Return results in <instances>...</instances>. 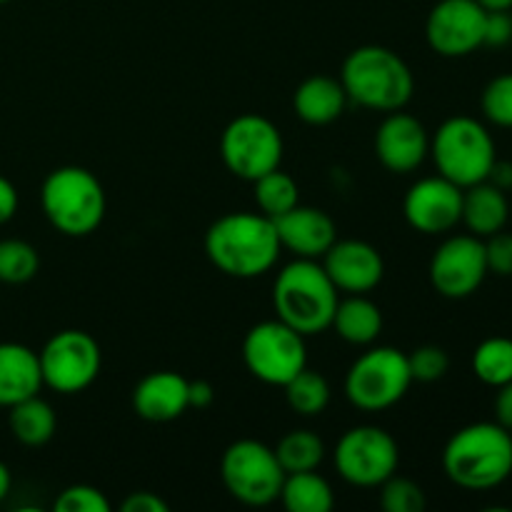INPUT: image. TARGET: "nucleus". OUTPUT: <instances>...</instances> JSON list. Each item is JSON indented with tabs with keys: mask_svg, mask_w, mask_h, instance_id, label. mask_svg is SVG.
Returning <instances> with one entry per match:
<instances>
[{
	"mask_svg": "<svg viewBox=\"0 0 512 512\" xmlns=\"http://www.w3.org/2000/svg\"><path fill=\"white\" fill-rule=\"evenodd\" d=\"M280 250L275 223L263 213H228L205 233V255L230 278L265 275L278 263Z\"/></svg>",
	"mask_w": 512,
	"mask_h": 512,
	"instance_id": "1",
	"label": "nucleus"
},
{
	"mask_svg": "<svg viewBox=\"0 0 512 512\" xmlns=\"http://www.w3.org/2000/svg\"><path fill=\"white\" fill-rule=\"evenodd\" d=\"M443 470L463 490H493L512 475V433L500 423L460 428L443 450Z\"/></svg>",
	"mask_w": 512,
	"mask_h": 512,
	"instance_id": "2",
	"label": "nucleus"
},
{
	"mask_svg": "<svg viewBox=\"0 0 512 512\" xmlns=\"http://www.w3.org/2000/svg\"><path fill=\"white\" fill-rule=\"evenodd\" d=\"M338 300V288L318 260L295 258L280 270L273 283V305L278 320L305 338L325 333L333 325Z\"/></svg>",
	"mask_w": 512,
	"mask_h": 512,
	"instance_id": "3",
	"label": "nucleus"
},
{
	"mask_svg": "<svg viewBox=\"0 0 512 512\" xmlns=\"http://www.w3.org/2000/svg\"><path fill=\"white\" fill-rule=\"evenodd\" d=\"M340 83L350 103L378 113L403 110L415 93L413 70L395 50L383 45L355 48L345 58Z\"/></svg>",
	"mask_w": 512,
	"mask_h": 512,
	"instance_id": "4",
	"label": "nucleus"
},
{
	"mask_svg": "<svg viewBox=\"0 0 512 512\" xmlns=\"http://www.w3.org/2000/svg\"><path fill=\"white\" fill-rule=\"evenodd\" d=\"M40 205L58 233L68 238H85L95 233L105 218V190L90 170L80 165H63L45 178L40 188Z\"/></svg>",
	"mask_w": 512,
	"mask_h": 512,
	"instance_id": "5",
	"label": "nucleus"
},
{
	"mask_svg": "<svg viewBox=\"0 0 512 512\" xmlns=\"http://www.w3.org/2000/svg\"><path fill=\"white\" fill-rule=\"evenodd\" d=\"M430 155H433L438 175L460 188L488 180L490 168L498 160L490 130L468 115L448 118L435 130L430 140Z\"/></svg>",
	"mask_w": 512,
	"mask_h": 512,
	"instance_id": "6",
	"label": "nucleus"
},
{
	"mask_svg": "<svg viewBox=\"0 0 512 512\" xmlns=\"http://www.w3.org/2000/svg\"><path fill=\"white\" fill-rule=\"evenodd\" d=\"M413 385L408 355L398 348H373L360 355L345 375V398L365 413H380L405 398Z\"/></svg>",
	"mask_w": 512,
	"mask_h": 512,
	"instance_id": "7",
	"label": "nucleus"
},
{
	"mask_svg": "<svg viewBox=\"0 0 512 512\" xmlns=\"http://www.w3.org/2000/svg\"><path fill=\"white\" fill-rule=\"evenodd\" d=\"M223 485L238 503L248 508H265L280 498L285 470L280 468L275 450L260 440H235L220 460Z\"/></svg>",
	"mask_w": 512,
	"mask_h": 512,
	"instance_id": "8",
	"label": "nucleus"
},
{
	"mask_svg": "<svg viewBox=\"0 0 512 512\" xmlns=\"http://www.w3.org/2000/svg\"><path fill=\"white\" fill-rule=\"evenodd\" d=\"M223 163L235 178L258 180L283 163V135L265 115L245 113L230 120L220 138Z\"/></svg>",
	"mask_w": 512,
	"mask_h": 512,
	"instance_id": "9",
	"label": "nucleus"
},
{
	"mask_svg": "<svg viewBox=\"0 0 512 512\" xmlns=\"http://www.w3.org/2000/svg\"><path fill=\"white\" fill-rule=\"evenodd\" d=\"M243 360L255 380L283 388L308 365L305 335L295 333L283 320H265L245 335Z\"/></svg>",
	"mask_w": 512,
	"mask_h": 512,
	"instance_id": "10",
	"label": "nucleus"
},
{
	"mask_svg": "<svg viewBox=\"0 0 512 512\" xmlns=\"http://www.w3.org/2000/svg\"><path fill=\"white\" fill-rule=\"evenodd\" d=\"M43 385L55 393L75 395L95 383L103 365L98 340L85 330H60L38 353Z\"/></svg>",
	"mask_w": 512,
	"mask_h": 512,
	"instance_id": "11",
	"label": "nucleus"
},
{
	"mask_svg": "<svg viewBox=\"0 0 512 512\" xmlns=\"http://www.w3.org/2000/svg\"><path fill=\"white\" fill-rule=\"evenodd\" d=\"M400 450L393 435L378 425H358L343 433L335 445L340 478L358 488H378L398 473Z\"/></svg>",
	"mask_w": 512,
	"mask_h": 512,
	"instance_id": "12",
	"label": "nucleus"
},
{
	"mask_svg": "<svg viewBox=\"0 0 512 512\" xmlns=\"http://www.w3.org/2000/svg\"><path fill=\"white\" fill-rule=\"evenodd\" d=\"M488 275L485 243L478 235H450L430 260V283L443 298H470Z\"/></svg>",
	"mask_w": 512,
	"mask_h": 512,
	"instance_id": "13",
	"label": "nucleus"
},
{
	"mask_svg": "<svg viewBox=\"0 0 512 512\" xmlns=\"http://www.w3.org/2000/svg\"><path fill=\"white\" fill-rule=\"evenodd\" d=\"M485 18L478 0H440L425 20V38L443 58H465L485 45Z\"/></svg>",
	"mask_w": 512,
	"mask_h": 512,
	"instance_id": "14",
	"label": "nucleus"
},
{
	"mask_svg": "<svg viewBox=\"0 0 512 512\" xmlns=\"http://www.w3.org/2000/svg\"><path fill=\"white\" fill-rule=\"evenodd\" d=\"M403 213L410 228L423 235L450 233L463 215V188L443 175L423 178L410 185L403 200Z\"/></svg>",
	"mask_w": 512,
	"mask_h": 512,
	"instance_id": "15",
	"label": "nucleus"
},
{
	"mask_svg": "<svg viewBox=\"0 0 512 512\" xmlns=\"http://www.w3.org/2000/svg\"><path fill=\"white\" fill-rule=\"evenodd\" d=\"M430 153V135L415 115L395 110L375 133V155L390 173H413Z\"/></svg>",
	"mask_w": 512,
	"mask_h": 512,
	"instance_id": "16",
	"label": "nucleus"
},
{
	"mask_svg": "<svg viewBox=\"0 0 512 512\" xmlns=\"http://www.w3.org/2000/svg\"><path fill=\"white\" fill-rule=\"evenodd\" d=\"M323 268L338 293L365 295L383 280L385 260L380 250L365 240H335L323 255Z\"/></svg>",
	"mask_w": 512,
	"mask_h": 512,
	"instance_id": "17",
	"label": "nucleus"
},
{
	"mask_svg": "<svg viewBox=\"0 0 512 512\" xmlns=\"http://www.w3.org/2000/svg\"><path fill=\"white\" fill-rule=\"evenodd\" d=\"M278 230L280 248L290 250L295 258L318 260L338 240V228L325 210L310 205H295L293 210L273 220Z\"/></svg>",
	"mask_w": 512,
	"mask_h": 512,
	"instance_id": "18",
	"label": "nucleus"
},
{
	"mask_svg": "<svg viewBox=\"0 0 512 512\" xmlns=\"http://www.w3.org/2000/svg\"><path fill=\"white\" fill-rule=\"evenodd\" d=\"M188 383L180 373L173 370H158L150 373L135 385L133 390V408L148 423H170L180 418L188 403Z\"/></svg>",
	"mask_w": 512,
	"mask_h": 512,
	"instance_id": "19",
	"label": "nucleus"
},
{
	"mask_svg": "<svg viewBox=\"0 0 512 512\" xmlns=\"http://www.w3.org/2000/svg\"><path fill=\"white\" fill-rule=\"evenodd\" d=\"M43 388L38 353L28 345L0 343V408H13Z\"/></svg>",
	"mask_w": 512,
	"mask_h": 512,
	"instance_id": "20",
	"label": "nucleus"
},
{
	"mask_svg": "<svg viewBox=\"0 0 512 512\" xmlns=\"http://www.w3.org/2000/svg\"><path fill=\"white\" fill-rule=\"evenodd\" d=\"M510 218L508 193L495 188L493 183L483 180L470 188H463V215L460 223L470 230V235L478 238H490L498 230H505Z\"/></svg>",
	"mask_w": 512,
	"mask_h": 512,
	"instance_id": "21",
	"label": "nucleus"
},
{
	"mask_svg": "<svg viewBox=\"0 0 512 512\" xmlns=\"http://www.w3.org/2000/svg\"><path fill=\"white\" fill-rule=\"evenodd\" d=\"M348 105V93L343 83L330 75H313L303 80L293 95V108L303 123L330 125L343 115Z\"/></svg>",
	"mask_w": 512,
	"mask_h": 512,
	"instance_id": "22",
	"label": "nucleus"
},
{
	"mask_svg": "<svg viewBox=\"0 0 512 512\" xmlns=\"http://www.w3.org/2000/svg\"><path fill=\"white\" fill-rule=\"evenodd\" d=\"M330 328H335L345 343L370 345L383 333V313L365 295H348L345 300H338Z\"/></svg>",
	"mask_w": 512,
	"mask_h": 512,
	"instance_id": "23",
	"label": "nucleus"
},
{
	"mask_svg": "<svg viewBox=\"0 0 512 512\" xmlns=\"http://www.w3.org/2000/svg\"><path fill=\"white\" fill-rule=\"evenodd\" d=\"M8 410L10 433H13V438L20 445L40 448V445L50 443V438L55 435V428H58V420H55L53 408L43 398L33 395V398L20 400V403H15Z\"/></svg>",
	"mask_w": 512,
	"mask_h": 512,
	"instance_id": "24",
	"label": "nucleus"
},
{
	"mask_svg": "<svg viewBox=\"0 0 512 512\" xmlns=\"http://www.w3.org/2000/svg\"><path fill=\"white\" fill-rule=\"evenodd\" d=\"M278 500L288 512H330L335 505L333 488L315 470L285 475Z\"/></svg>",
	"mask_w": 512,
	"mask_h": 512,
	"instance_id": "25",
	"label": "nucleus"
},
{
	"mask_svg": "<svg viewBox=\"0 0 512 512\" xmlns=\"http://www.w3.org/2000/svg\"><path fill=\"white\" fill-rule=\"evenodd\" d=\"M280 468L288 473H305V470H318L325 458V443L313 430H290L283 435L275 448Z\"/></svg>",
	"mask_w": 512,
	"mask_h": 512,
	"instance_id": "26",
	"label": "nucleus"
},
{
	"mask_svg": "<svg viewBox=\"0 0 512 512\" xmlns=\"http://www.w3.org/2000/svg\"><path fill=\"white\" fill-rule=\"evenodd\" d=\"M285 400H288L290 410H295L303 418H315L323 413L330 403V385L318 370H310L305 365L293 380L283 385Z\"/></svg>",
	"mask_w": 512,
	"mask_h": 512,
	"instance_id": "27",
	"label": "nucleus"
},
{
	"mask_svg": "<svg viewBox=\"0 0 512 512\" xmlns=\"http://www.w3.org/2000/svg\"><path fill=\"white\" fill-rule=\"evenodd\" d=\"M473 373L480 383L490 388L512 380V340L495 335V338L483 340L473 353Z\"/></svg>",
	"mask_w": 512,
	"mask_h": 512,
	"instance_id": "28",
	"label": "nucleus"
},
{
	"mask_svg": "<svg viewBox=\"0 0 512 512\" xmlns=\"http://www.w3.org/2000/svg\"><path fill=\"white\" fill-rule=\"evenodd\" d=\"M255 185V203L263 215H268L270 220L280 218L283 213L293 210L300 200L298 183L290 178L288 173H283L280 168L270 170V173L260 175L258 180H253Z\"/></svg>",
	"mask_w": 512,
	"mask_h": 512,
	"instance_id": "29",
	"label": "nucleus"
},
{
	"mask_svg": "<svg viewBox=\"0 0 512 512\" xmlns=\"http://www.w3.org/2000/svg\"><path fill=\"white\" fill-rule=\"evenodd\" d=\"M40 270V255L25 240H0V283L23 285Z\"/></svg>",
	"mask_w": 512,
	"mask_h": 512,
	"instance_id": "30",
	"label": "nucleus"
},
{
	"mask_svg": "<svg viewBox=\"0 0 512 512\" xmlns=\"http://www.w3.org/2000/svg\"><path fill=\"white\" fill-rule=\"evenodd\" d=\"M380 488V505L385 512H423L425 493L418 483L390 475Z\"/></svg>",
	"mask_w": 512,
	"mask_h": 512,
	"instance_id": "31",
	"label": "nucleus"
},
{
	"mask_svg": "<svg viewBox=\"0 0 512 512\" xmlns=\"http://www.w3.org/2000/svg\"><path fill=\"white\" fill-rule=\"evenodd\" d=\"M480 108L493 125L512 128V73L498 75L485 85Z\"/></svg>",
	"mask_w": 512,
	"mask_h": 512,
	"instance_id": "32",
	"label": "nucleus"
},
{
	"mask_svg": "<svg viewBox=\"0 0 512 512\" xmlns=\"http://www.w3.org/2000/svg\"><path fill=\"white\" fill-rule=\"evenodd\" d=\"M408 368L413 375V383H438L448 373L450 358L438 345H420L418 350L408 355Z\"/></svg>",
	"mask_w": 512,
	"mask_h": 512,
	"instance_id": "33",
	"label": "nucleus"
},
{
	"mask_svg": "<svg viewBox=\"0 0 512 512\" xmlns=\"http://www.w3.org/2000/svg\"><path fill=\"white\" fill-rule=\"evenodd\" d=\"M58 512H108L110 503L93 485H70L53 505Z\"/></svg>",
	"mask_w": 512,
	"mask_h": 512,
	"instance_id": "34",
	"label": "nucleus"
},
{
	"mask_svg": "<svg viewBox=\"0 0 512 512\" xmlns=\"http://www.w3.org/2000/svg\"><path fill=\"white\" fill-rule=\"evenodd\" d=\"M485 260H488V273L500 278H512V233L498 230L495 235L483 240Z\"/></svg>",
	"mask_w": 512,
	"mask_h": 512,
	"instance_id": "35",
	"label": "nucleus"
},
{
	"mask_svg": "<svg viewBox=\"0 0 512 512\" xmlns=\"http://www.w3.org/2000/svg\"><path fill=\"white\" fill-rule=\"evenodd\" d=\"M512 40V15L510 10H488L485 18V45L503 48Z\"/></svg>",
	"mask_w": 512,
	"mask_h": 512,
	"instance_id": "36",
	"label": "nucleus"
},
{
	"mask_svg": "<svg viewBox=\"0 0 512 512\" xmlns=\"http://www.w3.org/2000/svg\"><path fill=\"white\" fill-rule=\"evenodd\" d=\"M123 512H168V503L160 500L155 493L148 490H138V493H130L128 498L120 505Z\"/></svg>",
	"mask_w": 512,
	"mask_h": 512,
	"instance_id": "37",
	"label": "nucleus"
},
{
	"mask_svg": "<svg viewBox=\"0 0 512 512\" xmlns=\"http://www.w3.org/2000/svg\"><path fill=\"white\" fill-rule=\"evenodd\" d=\"M495 390H498V395H495V423H500L512 433V380Z\"/></svg>",
	"mask_w": 512,
	"mask_h": 512,
	"instance_id": "38",
	"label": "nucleus"
},
{
	"mask_svg": "<svg viewBox=\"0 0 512 512\" xmlns=\"http://www.w3.org/2000/svg\"><path fill=\"white\" fill-rule=\"evenodd\" d=\"M15 213H18V190L8 178L0 175V225L13 220Z\"/></svg>",
	"mask_w": 512,
	"mask_h": 512,
	"instance_id": "39",
	"label": "nucleus"
},
{
	"mask_svg": "<svg viewBox=\"0 0 512 512\" xmlns=\"http://www.w3.org/2000/svg\"><path fill=\"white\" fill-rule=\"evenodd\" d=\"M215 400V388L208 380H190L188 383V403L190 408L205 410L210 408Z\"/></svg>",
	"mask_w": 512,
	"mask_h": 512,
	"instance_id": "40",
	"label": "nucleus"
},
{
	"mask_svg": "<svg viewBox=\"0 0 512 512\" xmlns=\"http://www.w3.org/2000/svg\"><path fill=\"white\" fill-rule=\"evenodd\" d=\"M488 183H493L500 190H512V163H503V160H495L493 168L488 173Z\"/></svg>",
	"mask_w": 512,
	"mask_h": 512,
	"instance_id": "41",
	"label": "nucleus"
},
{
	"mask_svg": "<svg viewBox=\"0 0 512 512\" xmlns=\"http://www.w3.org/2000/svg\"><path fill=\"white\" fill-rule=\"evenodd\" d=\"M10 483H13V480H10V470H8V465L0 463V503H3V500L8 498V493H10Z\"/></svg>",
	"mask_w": 512,
	"mask_h": 512,
	"instance_id": "42",
	"label": "nucleus"
},
{
	"mask_svg": "<svg viewBox=\"0 0 512 512\" xmlns=\"http://www.w3.org/2000/svg\"><path fill=\"white\" fill-rule=\"evenodd\" d=\"M485 10H510L512 0H478Z\"/></svg>",
	"mask_w": 512,
	"mask_h": 512,
	"instance_id": "43",
	"label": "nucleus"
},
{
	"mask_svg": "<svg viewBox=\"0 0 512 512\" xmlns=\"http://www.w3.org/2000/svg\"><path fill=\"white\" fill-rule=\"evenodd\" d=\"M3 3H10V0H0V5H3Z\"/></svg>",
	"mask_w": 512,
	"mask_h": 512,
	"instance_id": "44",
	"label": "nucleus"
}]
</instances>
